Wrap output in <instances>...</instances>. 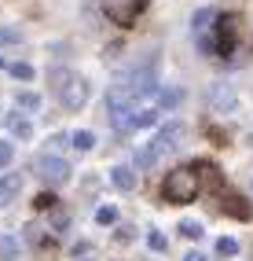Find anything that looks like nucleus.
<instances>
[{"label":"nucleus","mask_w":253,"mask_h":261,"mask_svg":"<svg viewBox=\"0 0 253 261\" xmlns=\"http://www.w3.org/2000/svg\"><path fill=\"white\" fill-rule=\"evenodd\" d=\"M180 140H183V125H180V121H169L165 129H158L154 140L143 144V147L136 151V169H150V166H158V159H162V154H169V151H176V147H180Z\"/></svg>","instance_id":"1"},{"label":"nucleus","mask_w":253,"mask_h":261,"mask_svg":"<svg viewBox=\"0 0 253 261\" xmlns=\"http://www.w3.org/2000/svg\"><path fill=\"white\" fill-rule=\"evenodd\" d=\"M162 195L165 202H191L198 195V177H195V169H173V173H165V184H162Z\"/></svg>","instance_id":"2"},{"label":"nucleus","mask_w":253,"mask_h":261,"mask_svg":"<svg viewBox=\"0 0 253 261\" xmlns=\"http://www.w3.org/2000/svg\"><path fill=\"white\" fill-rule=\"evenodd\" d=\"M121 89L132 96V103L136 99H147L150 92H158V77H154V63H143V66H136L125 81H117Z\"/></svg>","instance_id":"3"},{"label":"nucleus","mask_w":253,"mask_h":261,"mask_svg":"<svg viewBox=\"0 0 253 261\" xmlns=\"http://www.w3.org/2000/svg\"><path fill=\"white\" fill-rule=\"evenodd\" d=\"M37 173H41V180L44 184H52V188H59V184H66L70 180V162L66 159H59V154H41L37 159Z\"/></svg>","instance_id":"4"},{"label":"nucleus","mask_w":253,"mask_h":261,"mask_svg":"<svg viewBox=\"0 0 253 261\" xmlns=\"http://www.w3.org/2000/svg\"><path fill=\"white\" fill-rule=\"evenodd\" d=\"M206 99H209V107L216 114H231L235 107H239V92H235L231 81H213L209 92H206Z\"/></svg>","instance_id":"5"},{"label":"nucleus","mask_w":253,"mask_h":261,"mask_svg":"<svg viewBox=\"0 0 253 261\" xmlns=\"http://www.w3.org/2000/svg\"><path fill=\"white\" fill-rule=\"evenodd\" d=\"M59 99H62L66 111H81L84 103H88V81H84V77H70V85L59 92Z\"/></svg>","instance_id":"6"},{"label":"nucleus","mask_w":253,"mask_h":261,"mask_svg":"<svg viewBox=\"0 0 253 261\" xmlns=\"http://www.w3.org/2000/svg\"><path fill=\"white\" fill-rule=\"evenodd\" d=\"M140 8H143V0H107V19H114L117 26H129Z\"/></svg>","instance_id":"7"},{"label":"nucleus","mask_w":253,"mask_h":261,"mask_svg":"<svg viewBox=\"0 0 253 261\" xmlns=\"http://www.w3.org/2000/svg\"><path fill=\"white\" fill-rule=\"evenodd\" d=\"M19 191H22V177H19V173H0V206L15 202Z\"/></svg>","instance_id":"8"},{"label":"nucleus","mask_w":253,"mask_h":261,"mask_svg":"<svg viewBox=\"0 0 253 261\" xmlns=\"http://www.w3.org/2000/svg\"><path fill=\"white\" fill-rule=\"evenodd\" d=\"M110 184L117 191H132V188H136V169H132V166H114L110 169Z\"/></svg>","instance_id":"9"},{"label":"nucleus","mask_w":253,"mask_h":261,"mask_svg":"<svg viewBox=\"0 0 253 261\" xmlns=\"http://www.w3.org/2000/svg\"><path fill=\"white\" fill-rule=\"evenodd\" d=\"M154 121H158V107H140V111L129 114L125 129H147V125H154Z\"/></svg>","instance_id":"10"},{"label":"nucleus","mask_w":253,"mask_h":261,"mask_svg":"<svg viewBox=\"0 0 253 261\" xmlns=\"http://www.w3.org/2000/svg\"><path fill=\"white\" fill-rule=\"evenodd\" d=\"M235 22H239L235 15H224V19H220V30H216V33H220V41H216L213 48H220V51H231L235 48Z\"/></svg>","instance_id":"11"},{"label":"nucleus","mask_w":253,"mask_h":261,"mask_svg":"<svg viewBox=\"0 0 253 261\" xmlns=\"http://www.w3.org/2000/svg\"><path fill=\"white\" fill-rule=\"evenodd\" d=\"M70 147L81 151V154L92 151V147H96V133H92V129H77V133H70Z\"/></svg>","instance_id":"12"},{"label":"nucleus","mask_w":253,"mask_h":261,"mask_svg":"<svg viewBox=\"0 0 253 261\" xmlns=\"http://www.w3.org/2000/svg\"><path fill=\"white\" fill-rule=\"evenodd\" d=\"M213 19H216V11H213V8H198V11H195V19H191V30L202 37V33L209 30V22H213Z\"/></svg>","instance_id":"13"},{"label":"nucleus","mask_w":253,"mask_h":261,"mask_svg":"<svg viewBox=\"0 0 253 261\" xmlns=\"http://www.w3.org/2000/svg\"><path fill=\"white\" fill-rule=\"evenodd\" d=\"M8 129L19 136V140H29V136H33V125H29L22 114H11V118H8Z\"/></svg>","instance_id":"14"},{"label":"nucleus","mask_w":253,"mask_h":261,"mask_svg":"<svg viewBox=\"0 0 253 261\" xmlns=\"http://www.w3.org/2000/svg\"><path fill=\"white\" fill-rule=\"evenodd\" d=\"M0 261H19V239L0 236Z\"/></svg>","instance_id":"15"},{"label":"nucleus","mask_w":253,"mask_h":261,"mask_svg":"<svg viewBox=\"0 0 253 261\" xmlns=\"http://www.w3.org/2000/svg\"><path fill=\"white\" fill-rule=\"evenodd\" d=\"M15 107H19V111H37L41 107V96L37 92H15Z\"/></svg>","instance_id":"16"},{"label":"nucleus","mask_w":253,"mask_h":261,"mask_svg":"<svg viewBox=\"0 0 253 261\" xmlns=\"http://www.w3.org/2000/svg\"><path fill=\"white\" fill-rule=\"evenodd\" d=\"M70 77H74V74H70V70H62V66H55V70H48V81H52V89H55V92H62L66 85H70Z\"/></svg>","instance_id":"17"},{"label":"nucleus","mask_w":253,"mask_h":261,"mask_svg":"<svg viewBox=\"0 0 253 261\" xmlns=\"http://www.w3.org/2000/svg\"><path fill=\"white\" fill-rule=\"evenodd\" d=\"M216 254H220V257H235V254H239V239L220 236V239H216Z\"/></svg>","instance_id":"18"},{"label":"nucleus","mask_w":253,"mask_h":261,"mask_svg":"<svg viewBox=\"0 0 253 261\" xmlns=\"http://www.w3.org/2000/svg\"><path fill=\"white\" fill-rule=\"evenodd\" d=\"M8 70H11L15 81H33V66H29V63H11Z\"/></svg>","instance_id":"19"},{"label":"nucleus","mask_w":253,"mask_h":261,"mask_svg":"<svg viewBox=\"0 0 253 261\" xmlns=\"http://www.w3.org/2000/svg\"><path fill=\"white\" fill-rule=\"evenodd\" d=\"M180 236L183 239H202V224L198 221H180Z\"/></svg>","instance_id":"20"},{"label":"nucleus","mask_w":253,"mask_h":261,"mask_svg":"<svg viewBox=\"0 0 253 261\" xmlns=\"http://www.w3.org/2000/svg\"><path fill=\"white\" fill-rule=\"evenodd\" d=\"M19 41H22V33L15 26H0V44H19Z\"/></svg>","instance_id":"21"},{"label":"nucleus","mask_w":253,"mask_h":261,"mask_svg":"<svg viewBox=\"0 0 253 261\" xmlns=\"http://www.w3.org/2000/svg\"><path fill=\"white\" fill-rule=\"evenodd\" d=\"M239 202H242V199H235V195H228V199H224V210H228V214H235V217H246L249 210H246V206H239Z\"/></svg>","instance_id":"22"},{"label":"nucleus","mask_w":253,"mask_h":261,"mask_svg":"<svg viewBox=\"0 0 253 261\" xmlns=\"http://www.w3.org/2000/svg\"><path fill=\"white\" fill-rule=\"evenodd\" d=\"M147 247H150V250H158V254H162V250L169 247V239H165L162 232H147Z\"/></svg>","instance_id":"23"},{"label":"nucleus","mask_w":253,"mask_h":261,"mask_svg":"<svg viewBox=\"0 0 253 261\" xmlns=\"http://www.w3.org/2000/svg\"><path fill=\"white\" fill-rule=\"evenodd\" d=\"M96 221H99V224H114V221H117V210H114V206H99V210H96Z\"/></svg>","instance_id":"24"},{"label":"nucleus","mask_w":253,"mask_h":261,"mask_svg":"<svg viewBox=\"0 0 253 261\" xmlns=\"http://www.w3.org/2000/svg\"><path fill=\"white\" fill-rule=\"evenodd\" d=\"M11 159H15V147H11L8 140H0V169L11 166Z\"/></svg>","instance_id":"25"},{"label":"nucleus","mask_w":253,"mask_h":261,"mask_svg":"<svg viewBox=\"0 0 253 261\" xmlns=\"http://www.w3.org/2000/svg\"><path fill=\"white\" fill-rule=\"evenodd\" d=\"M183 261H209L206 254H198V250H191V254H183Z\"/></svg>","instance_id":"26"},{"label":"nucleus","mask_w":253,"mask_h":261,"mask_svg":"<svg viewBox=\"0 0 253 261\" xmlns=\"http://www.w3.org/2000/svg\"><path fill=\"white\" fill-rule=\"evenodd\" d=\"M0 66H4V56H0Z\"/></svg>","instance_id":"27"}]
</instances>
